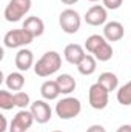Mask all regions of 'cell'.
Returning a JSON list of instances; mask_svg holds the SVG:
<instances>
[{"label":"cell","instance_id":"obj_16","mask_svg":"<svg viewBox=\"0 0 131 132\" xmlns=\"http://www.w3.org/2000/svg\"><path fill=\"white\" fill-rule=\"evenodd\" d=\"M56 81H57V85H59V88H60V92H62L63 95H68V94H71L72 91H76L77 83H76V80H74V77H72L71 74H60V75L56 78Z\"/></svg>","mask_w":131,"mask_h":132},{"label":"cell","instance_id":"obj_30","mask_svg":"<svg viewBox=\"0 0 131 132\" xmlns=\"http://www.w3.org/2000/svg\"><path fill=\"white\" fill-rule=\"evenodd\" d=\"M53 132H62V131H53Z\"/></svg>","mask_w":131,"mask_h":132},{"label":"cell","instance_id":"obj_15","mask_svg":"<svg viewBox=\"0 0 131 132\" xmlns=\"http://www.w3.org/2000/svg\"><path fill=\"white\" fill-rule=\"evenodd\" d=\"M96 68H97V60L93 54H86L80 63L77 65V71L82 74V75H91L96 72Z\"/></svg>","mask_w":131,"mask_h":132},{"label":"cell","instance_id":"obj_11","mask_svg":"<svg viewBox=\"0 0 131 132\" xmlns=\"http://www.w3.org/2000/svg\"><path fill=\"white\" fill-rule=\"evenodd\" d=\"M85 55H86L85 49L80 45H77V43H69V45H66L65 49H63V57H65L66 62L71 63V65L77 66Z\"/></svg>","mask_w":131,"mask_h":132},{"label":"cell","instance_id":"obj_18","mask_svg":"<svg viewBox=\"0 0 131 132\" xmlns=\"http://www.w3.org/2000/svg\"><path fill=\"white\" fill-rule=\"evenodd\" d=\"M5 83H6V88L9 91H22V88L25 86V77L20 74V72H11L8 74V77L5 78Z\"/></svg>","mask_w":131,"mask_h":132},{"label":"cell","instance_id":"obj_20","mask_svg":"<svg viewBox=\"0 0 131 132\" xmlns=\"http://www.w3.org/2000/svg\"><path fill=\"white\" fill-rule=\"evenodd\" d=\"M113 54H114V51H113L111 43L110 42H105L93 55L96 57V60H99V62H108V60L113 59Z\"/></svg>","mask_w":131,"mask_h":132},{"label":"cell","instance_id":"obj_2","mask_svg":"<svg viewBox=\"0 0 131 132\" xmlns=\"http://www.w3.org/2000/svg\"><path fill=\"white\" fill-rule=\"evenodd\" d=\"M82 111V103L79 98L74 97H65L59 100L56 104V114L60 120H72L76 118Z\"/></svg>","mask_w":131,"mask_h":132},{"label":"cell","instance_id":"obj_23","mask_svg":"<svg viewBox=\"0 0 131 132\" xmlns=\"http://www.w3.org/2000/svg\"><path fill=\"white\" fill-rule=\"evenodd\" d=\"M14 101H16V106L20 108V109H26L31 103L30 95L23 91H19V92H14Z\"/></svg>","mask_w":131,"mask_h":132},{"label":"cell","instance_id":"obj_1","mask_svg":"<svg viewBox=\"0 0 131 132\" xmlns=\"http://www.w3.org/2000/svg\"><path fill=\"white\" fill-rule=\"evenodd\" d=\"M60 66H62L60 54L56 52V51H48L34 65V72L39 77H49V75L56 74L60 69Z\"/></svg>","mask_w":131,"mask_h":132},{"label":"cell","instance_id":"obj_25","mask_svg":"<svg viewBox=\"0 0 131 132\" xmlns=\"http://www.w3.org/2000/svg\"><path fill=\"white\" fill-rule=\"evenodd\" d=\"M86 132H106V129L102 126V125H93V126H90Z\"/></svg>","mask_w":131,"mask_h":132},{"label":"cell","instance_id":"obj_22","mask_svg":"<svg viewBox=\"0 0 131 132\" xmlns=\"http://www.w3.org/2000/svg\"><path fill=\"white\" fill-rule=\"evenodd\" d=\"M0 108L3 111H9L12 108H16V101H14V94L5 89H0Z\"/></svg>","mask_w":131,"mask_h":132},{"label":"cell","instance_id":"obj_19","mask_svg":"<svg viewBox=\"0 0 131 132\" xmlns=\"http://www.w3.org/2000/svg\"><path fill=\"white\" fill-rule=\"evenodd\" d=\"M105 42H106V38H105L103 35L93 34V35H90V37L86 38V42H85V49H86L90 54H94Z\"/></svg>","mask_w":131,"mask_h":132},{"label":"cell","instance_id":"obj_12","mask_svg":"<svg viewBox=\"0 0 131 132\" xmlns=\"http://www.w3.org/2000/svg\"><path fill=\"white\" fill-rule=\"evenodd\" d=\"M60 94L62 92H60V88H59V85H57L56 80H46L40 86V95H42L43 100H48V101L57 100Z\"/></svg>","mask_w":131,"mask_h":132},{"label":"cell","instance_id":"obj_9","mask_svg":"<svg viewBox=\"0 0 131 132\" xmlns=\"http://www.w3.org/2000/svg\"><path fill=\"white\" fill-rule=\"evenodd\" d=\"M85 22L91 26H100V25H105L106 23V19H108V12H106V8L102 6V5H94L91 6L86 14H85Z\"/></svg>","mask_w":131,"mask_h":132},{"label":"cell","instance_id":"obj_10","mask_svg":"<svg viewBox=\"0 0 131 132\" xmlns=\"http://www.w3.org/2000/svg\"><path fill=\"white\" fill-rule=\"evenodd\" d=\"M123 35L125 28L120 22L111 20L103 25V37L106 38V42H119L120 38H123Z\"/></svg>","mask_w":131,"mask_h":132},{"label":"cell","instance_id":"obj_27","mask_svg":"<svg viewBox=\"0 0 131 132\" xmlns=\"http://www.w3.org/2000/svg\"><path fill=\"white\" fill-rule=\"evenodd\" d=\"M8 128V121H6V117L2 115V128H0V132H5Z\"/></svg>","mask_w":131,"mask_h":132},{"label":"cell","instance_id":"obj_17","mask_svg":"<svg viewBox=\"0 0 131 132\" xmlns=\"http://www.w3.org/2000/svg\"><path fill=\"white\" fill-rule=\"evenodd\" d=\"M97 83L102 85L108 92H113L119 88V78L114 72H102L97 78Z\"/></svg>","mask_w":131,"mask_h":132},{"label":"cell","instance_id":"obj_4","mask_svg":"<svg viewBox=\"0 0 131 132\" xmlns=\"http://www.w3.org/2000/svg\"><path fill=\"white\" fill-rule=\"evenodd\" d=\"M34 37L28 32L26 29L20 28V29H11L5 34L3 37V45L6 48H11V49H16V48H23L30 43H33Z\"/></svg>","mask_w":131,"mask_h":132},{"label":"cell","instance_id":"obj_28","mask_svg":"<svg viewBox=\"0 0 131 132\" xmlns=\"http://www.w3.org/2000/svg\"><path fill=\"white\" fill-rule=\"evenodd\" d=\"M62 3H65V5H74V3H77L79 0H60Z\"/></svg>","mask_w":131,"mask_h":132},{"label":"cell","instance_id":"obj_26","mask_svg":"<svg viewBox=\"0 0 131 132\" xmlns=\"http://www.w3.org/2000/svg\"><path fill=\"white\" fill-rule=\"evenodd\" d=\"M116 132H131V125H122L117 128Z\"/></svg>","mask_w":131,"mask_h":132},{"label":"cell","instance_id":"obj_14","mask_svg":"<svg viewBox=\"0 0 131 132\" xmlns=\"http://www.w3.org/2000/svg\"><path fill=\"white\" fill-rule=\"evenodd\" d=\"M14 63L17 66L19 71H28L31 66L34 65V55L30 49H25V48H20L19 52L16 54V59H14Z\"/></svg>","mask_w":131,"mask_h":132},{"label":"cell","instance_id":"obj_8","mask_svg":"<svg viewBox=\"0 0 131 132\" xmlns=\"http://www.w3.org/2000/svg\"><path fill=\"white\" fill-rule=\"evenodd\" d=\"M31 114L34 115V120L40 125H45L53 117V109L46 103V100H35L31 103Z\"/></svg>","mask_w":131,"mask_h":132},{"label":"cell","instance_id":"obj_24","mask_svg":"<svg viewBox=\"0 0 131 132\" xmlns=\"http://www.w3.org/2000/svg\"><path fill=\"white\" fill-rule=\"evenodd\" d=\"M102 2H103V6L106 9H111V11L119 9L122 6V3H123V0H102Z\"/></svg>","mask_w":131,"mask_h":132},{"label":"cell","instance_id":"obj_7","mask_svg":"<svg viewBox=\"0 0 131 132\" xmlns=\"http://www.w3.org/2000/svg\"><path fill=\"white\" fill-rule=\"evenodd\" d=\"M34 121V115L31 114V111H26V109H20L14 118L11 120V125H9V132H28V129L31 128Z\"/></svg>","mask_w":131,"mask_h":132},{"label":"cell","instance_id":"obj_6","mask_svg":"<svg viewBox=\"0 0 131 132\" xmlns=\"http://www.w3.org/2000/svg\"><path fill=\"white\" fill-rule=\"evenodd\" d=\"M88 101H90V106L93 109L102 111L110 103V92L102 85H99L97 81H96L94 85H91V88L88 91Z\"/></svg>","mask_w":131,"mask_h":132},{"label":"cell","instance_id":"obj_13","mask_svg":"<svg viewBox=\"0 0 131 132\" xmlns=\"http://www.w3.org/2000/svg\"><path fill=\"white\" fill-rule=\"evenodd\" d=\"M22 28L26 29L34 38H35V37H40L42 34L45 32V23H43V20H42L40 17H35V15H31V17L25 19Z\"/></svg>","mask_w":131,"mask_h":132},{"label":"cell","instance_id":"obj_21","mask_svg":"<svg viewBox=\"0 0 131 132\" xmlns=\"http://www.w3.org/2000/svg\"><path fill=\"white\" fill-rule=\"evenodd\" d=\"M116 97H117V101H119L122 106H130L131 104V81L125 83L123 86L119 88Z\"/></svg>","mask_w":131,"mask_h":132},{"label":"cell","instance_id":"obj_5","mask_svg":"<svg viewBox=\"0 0 131 132\" xmlns=\"http://www.w3.org/2000/svg\"><path fill=\"white\" fill-rule=\"evenodd\" d=\"M59 25L62 28V31L66 34H76L80 29L82 25V17L76 9H63L59 15Z\"/></svg>","mask_w":131,"mask_h":132},{"label":"cell","instance_id":"obj_29","mask_svg":"<svg viewBox=\"0 0 131 132\" xmlns=\"http://www.w3.org/2000/svg\"><path fill=\"white\" fill-rule=\"evenodd\" d=\"M88 2H93V3H94V2H99V0H88Z\"/></svg>","mask_w":131,"mask_h":132},{"label":"cell","instance_id":"obj_3","mask_svg":"<svg viewBox=\"0 0 131 132\" xmlns=\"http://www.w3.org/2000/svg\"><path fill=\"white\" fill-rule=\"evenodd\" d=\"M31 5H33L31 0H9V3L6 5L5 12H3L6 22L16 23L19 20H22V17H25L30 12Z\"/></svg>","mask_w":131,"mask_h":132}]
</instances>
